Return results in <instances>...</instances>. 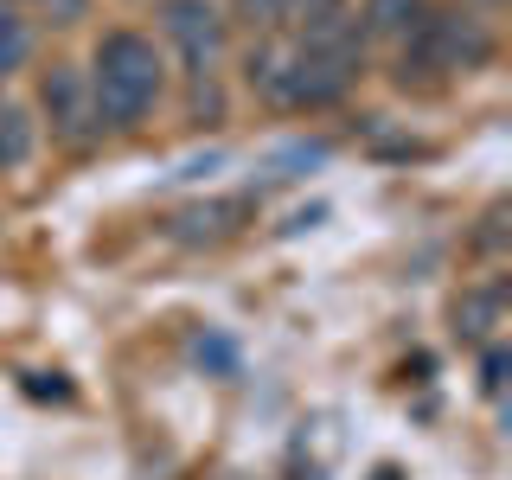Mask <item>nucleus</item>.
Masks as SVG:
<instances>
[{"mask_svg":"<svg viewBox=\"0 0 512 480\" xmlns=\"http://www.w3.org/2000/svg\"><path fill=\"white\" fill-rule=\"evenodd\" d=\"M352 77H359V32H352V20L333 32H314V39H295V45H256L250 52V84L269 103H288V109L333 103V96H346Z\"/></svg>","mask_w":512,"mask_h":480,"instance_id":"f257e3e1","label":"nucleus"},{"mask_svg":"<svg viewBox=\"0 0 512 480\" xmlns=\"http://www.w3.org/2000/svg\"><path fill=\"white\" fill-rule=\"evenodd\" d=\"M90 90H96V109H103L116 128L141 122L160 96V58L141 32H109L96 45V71H90Z\"/></svg>","mask_w":512,"mask_h":480,"instance_id":"f03ea898","label":"nucleus"},{"mask_svg":"<svg viewBox=\"0 0 512 480\" xmlns=\"http://www.w3.org/2000/svg\"><path fill=\"white\" fill-rule=\"evenodd\" d=\"M493 52V39L480 32V20H468V13H423L416 20V32L404 39V71H461V64H480Z\"/></svg>","mask_w":512,"mask_h":480,"instance_id":"7ed1b4c3","label":"nucleus"},{"mask_svg":"<svg viewBox=\"0 0 512 480\" xmlns=\"http://www.w3.org/2000/svg\"><path fill=\"white\" fill-rule=\"evenodd\" d=\"M160 20H167V32L180 39V52L192 64H212L218 45H224V20L212 13V0H167L160 7Z\"/></svg>","mask_w":512,"mask_h":480,"instance_id":"20e7f679","label":"nucleus"},{"mask_svg":"<svg viewBox=\"0 0 512 480\" xmlns=\"http://www.w3.org/2000/svg\"><path fill=\"white\" fill-rule=\"evenodd\" d=\"M423 13H429L423 0H372V7H365V26L384 32V39H410Z\"/></svg>","mask_w":512,"mask_h":480,"instance_id":"39448f33","label":"nucleus"},{"mask_svg":"<svg viewBox=\"0 0 512 480\" xmlns=\"http://www.w3.org/2000/svg\"><path fill=\"white\" fill-rule=\"evenodd\" d=\"M282 20H288V26H301V39H314V32L346 26V0H288Z\"/></svg>","mask_w":512,"mask_h":480,"instance_id":"423d86ee","label":"nucleus"},{"mask_svg":"<svg viewBox=\"0 0 512 480\" xmlns=\"http://www.w3.org/2000/svg\"><path fill=\"white\" fill-rule=\"evenodd\" d=\"M26 160H32V116L0 109V167H26Z\"/></svg>","mask_w":512,"mask_h":480,"instance_id":"0eeeda50","label":"nucleus"},{"mask_svg":"<svg viewBox=\"0 0 512 480\" xmlns=\"http://www.w3.org/2000/svg\"><path fill=\"white\" fill-rule=\"evenodd\" d=\"M45 109L58 116L64 135H84V109H77V84H71V77H52V84H45Z\"/></svg>","mask_w":512,"mask_h":480,"instance_id":"6e6552de","label":"nucleus"},{"mask_svg":"<svg viewBox=\"0 0 512 480\" xmlns=\"http://www.w3.org/2000/svg\"><path fill=\"white\" fill-rule=\"evenodd\" d=\"M26 20H13V13H0V77L7 71H20V58H26Z\"/></svg>","mask_w":512,"mask_h":480,"instance_id":"1a4fd4ad","label":"nucleus"},{"mask_svg":"<svg viewBox=\"0 0 512 480\" xmlns=\"http://www.w3.org/2000/svg\"><path fill=\"white\" fill-rule=\"evenodd\" d=\"M231 218H244V205H212V212H192V218H180V224H192V231L186 237H224V231H231Z\"/></svg>","mask_w":512,"mask_h":480,"instance_id":"9d476101","label":"nucleus"},{"mask_svg":"<svg viewBox=\"0 0 512 480\" xmlns=\"http://www.w3.org/2000/svg\"><path fill=\"white\" fill-rule=\"evenodd\" d=\"M493 314H500V295H468L461 301V333H487Z\"/></svg>","mask_w":512,"mask_h":480,"instance_id":"9b49d317","label":"nucleus"},{"mask_svg":"<svg viewBox=\"0 0 512 480\" xmlns=\"http://www.w3.org/2000/svg\"><path fill=\"white\" fill-rule=\"evenodd\" d=\"M282 7H288V0H237V13H244V20H256V26H276Z\"/></svg>","mask_w":512,"mask_h":480,"instance_id":"f8f14e48","label":"nucleus"},{"mask_svg":"<svg viewBox=\"0 0 512 480\" xmlns=\"http://www.w3.org/2000/svg\"><path fill=\"white\" fill-rule=\"evenodd\" d=\"M52 7H58V13H77V0H52Z\"/></svg>","mask_w":512,"mask_h":480,"instance_id":"ddd939ff","label":"nucleus"}]
</instances>
